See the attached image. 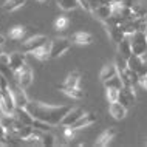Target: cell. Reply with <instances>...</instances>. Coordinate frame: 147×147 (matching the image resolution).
<instances>
[{"label":"cell","instance_id":"f6af8a7d","mask_svg":"<svg viewBox=\"0 0 147 147\" xmlns=\"http://www.w3.org/2000/svg\"><path fill=\"white\" fill-rule=\"evenodd\" d=\"M119 2H122V0H119Z\"/></svg>","mask_w":147,"mask_h":147},{"label":"cell","instance_id":"ac0fdd59","mask_svg":"<svg viewBox=\"0 0 147 147\" xmlns=\"http://www.w3.org/2000/svg\"><path fill=\"white\" fill-rule=\"evenodd\" d=\"M71 42L79 43V45H88V43L93 42V36L88 33H84V31H79V33L71 36Z\"/></svg>","mask_w":147,"mask_h":147},{"label":"cell","instance_id":"d6a6232c","mask_svg":"<svg viewBox=\"0 0 147 147\" xmlns=\"http://www.w3.org/2000/svg\"><path fill=\"white\" fill-rule=\"evenodd\" d=\"M6 135H8V130H6V127L0 122V146L5 142V140H6Z\"/></svg>","mask_w":147,"mask_h":147},{"label":"cell","instance_id":"f546056e","mask_svg":"<svg viewBox=\"0 0 147 147\" xmlns=\"http://www.w3.org/2000/svg\"><path fill=\"white\" fill-rule=\"evenodd\" d=\"M68 25H70V20H68V17H59L56 22H54V28L59 30V31H62V30H65V28H68Z\"/></svg>","mask_w":147,"mask_h":147},{"label":"cell","instance_id":"9c48e42d","mask_svg":"<svg viewBox=\"0 0 147 147\" xmlns=\"http://www.w3.org/2000/svg\"><path fill=\"white\" fill-rule=\"evenodd\" d=\"M25 63H26L25 51H22V53H11L9 54V67H11V70H13L14 73L20 70Z\"/></svg>","mask_w":147,"mask_h":147},{"label":"cell","instance_id":"8d00e7d4","mask_svg":"<svg viewBox=\"0 0 147 147\" xmlns=\"http://www.w3.org/2000/svg\"><path fill=\"white\" fill-rule=\"evenodd\" d=\"M0 63H6V65H9V54L2 53V56H0Z\"/></svg>","mask_w":147,"mask_h":147},{"label":"cell","instance_id":"4dcf8cb0","mask_svg":"<svg viewBox=\"0 0 147 147\" xmlns=\"http://www.w3.org/2000/svg\"><path fill=\"white\" fill-rule=\"evenodd\" d=\"M125 74H127V78H129V81H130V84H132V85L140 84V74H138V71H133V70L127 68Z\"/></svg>","mask_w":147,"mask_h":147},{"label":"cell","instance_id":"5b68a950","mask_svg":"<svg viewBox=\"0 0 147 147\" xmlns=\"http://www.w3.org/2000/svg\"><path fill=\"white\" fill-rule=\"evenodd\" d=\"M14 76H16V81L19 82V85L23 87V88H26V87H30L31 82H33V70H31L30 65L25 63L19 71H16Z\"/></svg>","mask_w":147,"mask_h":147},{"label":"cell","instance_id":"f1b7e54d","mask_svg":"<svg viewBox=\"0 0 147 147\" xmlns=\"http://www.w3.org/2000/svg\"><path fill=\"white\" fill-rule=\"evenodd\" d=\"M0 74H3L5 78H8V81H11V79H14V71L11 70L9 65H6V63H0Z\"/></svg>","mask_w":147,"mask_h":147},{"label":"cell","instance_id":"7402d4cb","mask_svg":"<svg viewBox=\"0 0 147 147\" xmlns=\"http://www.w3.org/2000/svg\"><path fill=\"white\" fill-rule=\"evenodd\" d=\"M39 144L45 146V147H51V146H56V136H54L51 132H43L42 133V138H40V142Z\"/></svg>","mask_w":147,"mask_h":147},{"label":"cell","instance_id":"30bf717a","mask_svg":"<svg viewBox=\"0 0 147 147\" xmlns=\"http://www.w3.org/2000/svg\"><path fill=\"white\" fill-rule=\"evenodd\" d=\"M82 115H84V110H82L81 107H76V109H71L70 112L67 113L65 116H63V119H62V122H61V124H62L63 127L73 125L74 122H76L78 119L82 116Z\"/></svg>","mask_w":147,"mask_h":147},{"label":"cell","instance_id":"52a82bcc","mask_svg":"<svg viewBox=\"0 0 147 147\" xmlns=\"http://www.w3.org/2000/svg\"><path fill=\"white\" fill-rule=\"evenodd\" d=\"M136 101V96H135V91H133V87H122L119 90V96H118V102H121L124 107L129 109L133 102Z\"/></svg>","mask_w":147,"mask_h":147},{"label":"cell","instance_id":"cb8c5ba5","mask_svg":"<svg viewBox=\"0 0 147 147\" xmlns=\"http://www.w3.org/2000/svg\"><path fill=\"white\" fill-rule=\"evenodd\" d=\"M57 3L63 11H71L79 6V0H57Z\"/></svg>","mask_w":147,"mask_h":147},{"label":"cell","instance_id":"7c38bea8","mask_svg":"<svg viewBox=\"0 0 147 147\" xmlns=\"http://www.w3.org/2000/svg\"><path fill=\"white\" fill-rule=\"evenodd\" d=\"M105 30H107V33H109L110 39L115 40L116 43H119L125 37V33L122 31L121 25H109V23H105Z\"/></svg>","mask_w":147,"mask_h":147},{"label":"cell","instance_id":"4fadbf2b","mask_svg":"<svg viewBox=\"0 0 147 147\" xmlns=\"http://www.w3.org/2000/svg\"><path fill=\"white\" fill-rule=\"evenodd\" d=\"M94 121H96V115L94 113H84L71 127H73L74 130H79V129H84V127L91 125Z\"/></svg>","mask_w":147,"mask_h":147},{"label":"cell","instance_id":"d590c367","mask_svg":"<svg viewBox=\"0 0 147 147\" xmlns=\"http://www.w3.org/2000/svg\"><path fill=\"white\" fill-rule=\"evenodd\" d=\"M138 74H140V78H141V76H146V74H147V62H144V63L141 65V68L138 70Z\"/></svg>","mask_w":147,"mask_h":147},{"label":"cell","instance_id":"b9f144b4","mask_svg":"<svg viewBox=\"0 0 147 147\" xmlns=\"http://www.w3.org/2000/svg\"><path fill=\"white\" fill-rule=\"evenodd\" d=\"M0 56H2V47H0Z\"/></svg>","mask_w":147,"mask_h":147},{"label":"cell","instance_id":"d4e9b609","mask_svg":"<svg viewBox=\"0 0 147 147\" xmlns=\"http://www.w3.org/2000/svg\"><path fill=\"white\" fill-rule=\"evenodd\" d=\"M104 85H105V88H109V87H113V88H119V90L124 87V85H122V81H121V76H119V73L116 74V76L110 78L109 81H105Z\"/></svg>","mask_w":147,"mask_h":147},{"label":"cell","instance_id":"ba28073f","mask_svg":"<svg viewBox=\"0 0 147 147\" xmlns=\"http://www.w3.org/2000/svg\"><path fill=\"white\" fill-rule=\"evenodd\" d=\"M93 17H96L98 20H101V22H105V20H109L110 17L113 16L112 13V6H110V3H101L99 6H96L93 9Z\"/></svg>","mask_w":147,"mask_h":147},{"label":"cell","instance_id":"ab89813d","mask_svg":"<svg viewBox=\"0 0 147 147\" xmlns=\"http://www.w3.org/2000/svg\"><path fill=\"white\" fill-rule=\"evenodd\" d=\"M3 43H5V36H3V34H0V47H2Z\"/></svg>","mask_w":147,"mask_h":147},{"label":"cell","instance_id":"6da1fadb","mask_svg":"<svg viewBox=\"0 0 147 147\" xmlns=\"http://www.w3.org/2000/svg\"><path fill=\"white\" fill-rule=\"evenodd\" d=\"M25 109L36 119L48 122L51 125H59L62 122L63 116L71 110V107H68V105H48V104H43V102L30 101Z\"/></svg>","mask_w":147,"mask_h":147},{"label":"cell","instance_id":"1f68e13d","mask_svg":"<svg viewBox=\"0 0 147 147\" xmlns=\"http://www.w3.org/2000/svg\"><path fill=\"white\" fill-rule=\"evenodd\" d=\"M118 96H119V88H113V87L107 88V99H109V102L118 101Z\"/></svg>","mask_w":147,"mask_h":147},{"label":"cell","instance_id":"277c9868","mask_svg":"<svg viewBox=\"0 0 147 147\" xmlns=\"http://www.w3.org/2000/svg\"><path fill=\"white\" fill-rule=\"evenodd\" d=\"M71 47V39L67 37H56L51 40V51H50V59H56L62 56L67 50Z\"/></svg>","mask_w":147,"mask_h":147},{"label":"cell","instance_id":"74e56055","mask_svg":"<svg viewBox=\"0 0 147 147\" xmlns=\"http://www.w3.org/2000/svg\"><path fill=\"white\" fill-rule=\"evenodd\" d=\"M88 3L91 5V8H93V9H94V8H96V6H99V5H101V3H102V0H88ZM91 13H93V11H91Z\"/></svg>","mask_w":147,"mask_h":147},{"label":"cell","instance_id":"44dd1931","mask_svg":"<svg viewBox=\"0 0 147 147\" xmlns=\"http://www.w3.org/2000/svg\"><path fill=\"white\" fill-rule=\"evenodd\" d=\"M127 63H129V68L133 71H138L141 68V65L144 63V59L142 56H138V54H132L129 59H127Z\"/></svg>","mask_w":147,"mask_h":147},{"label":"cell","instance_id":"836d02e7","mask_svg":"<svg viewBox=\"0 0 147 147\" xmlns=\"http://www.w3.org/2000/svg\"><path fill=\"white\" fill-rule=\"evenodd\" d=\"M122 5L129 6V8H135V6L141 5V0H122Z\"/></svg>","mask_w":147,"mask_h":147},{"label":"cell","instance_id":"603a6c76","mask_svg":"<svg viewBox=\"0 0 147 147\" xmlns=\"http://www.w3.org/2000/svg\"><path fill=\"white\" fill-rule=\"evenodd\" d=\"M25 2H26V0H6V2L3 3V9L11 13V11L19 9L22 5H25Z\"/></svg>","mask_w":147,"mask_h":147},{"label":"cell","instance_id":"7bdbcfd3","mask_svg":"<svg viewBox=\"0 0 147 147\" xmlns=\"http://www.w3.org/2000/svg\"><path fill=\"white\" fill-rule=\"evenodd\" d=\"M37 2H47V0H37Z\"/></svg>","mask_w":147,"mask_h":147},{"label":"cell","instance_id":"d6986e66","mask_svg":"<svg viewBox=\"0 0 147 147\" xmlns=\"http://www.w3.org/2000/svg\"><path fill=\"white\" fill-rule=\"evenodd\" d=\"M79 81H81V73L79 71H71L68 76H67L65 82L59 88H62V87H79Z\"/></svg>","mask_w":147,"mask_h":147},{"label":"cell","instance_id":"3957f363","mask_svg":"<svg viewBox=\"0 0 147 147\" xmlns=\"http://www.w3.org/2000/svg\"><path fill=\"white\" fill-rule=\"evenodd\" d=\"M9 90H11V93H13V96H14L16 107H22V109H25V107L28 105L30 99H28V96H26L23 87L19 85L17 81L14 82V79H11L9 81Z\"/></svg>","mask_w":147,"mask_h":147},{"label":"cell","instance_id":"e575fe53","mask_svg":"<svg viewBox=\"0 0 147 147\" xmlns=\"http://www.w3.org/2000/svg\"><path fill=\"white\" fill-rule=\"evenodd\" d=\"M79 6H82L87 13H90V14H91V11H93V8H91V5L88 3V0H79Z\"/></svg>","mask_w":147,"mask_h":147},{"label":"cell","instance_id":"8fae6325","mask_svg":"<svg viewBox=\"0 0 147 147\" xmlns=\"http://www.w3.org/2000/svg\"><path fill=\"white\" fill-rule=\"evenodd\" d=\"M116 133H118V130L115 129V127L107 129L105 132H102L101 135H99V138L96 140V142H94V146H98V147H105V146H109V142L112 141L115 136H116Z\"/></svg>","mask_w":147,"mask_h":147},{"label":"cell","instance_id":"9a60e30c","mask_svg":"<svg viewBox=\"0 0 147 147\" xmlns=\"http://www.w3.org/2000/svg\"><path fill=\"white\" fill-rule=\"evenodd\" d=\"M118 54H121V56L125 57V59H129L133 54L132 43H130V36H125V37L118 43Z\"/></svg>","mask_w":147,"mask_h":147},{"label":"cell","instance_id":"2e32d148","mask_svg":"<svg viewBox=\"0 0 147 147\" xmlns=\"http://www.w3.org/2000/svg\"><path fill=\"white\" fill-rule=\"evenodd\" d=\"M50 51H51V42L48 40L47 43H43L42 47L36 48V50H34L31 54H33L34 57H37L39 61L45 62V61H48V59H50Z\"/></svg>","mask_w":147,"mask_h":147},{"label":"cell","instance_id":"e0dca14e","mask_svg":"<svg viewBox=\"0 0 147 147\" xmlns=\"http://www.w3.org/2000/svg\"><path fill=\"white\" fill-rule=\"evenodd\" d=\"M118 73H119V71H118V68H116V65H115V63H107V65L102 67L101 73H99V78H101L102 82H105V81H109L110 78L116 76Z\"/></svg>","mask_w":147,"mask_h":147},{"label":"cell","instance_id":"ee69618b","mask_svg":"<svg viewBox=\"0 0 147 147\" xmlns=\"http://www.w3.org/2000/svg\"><path fill=\"white\" fill-rule=\"evenodd\" d=\"M146 37H147V30H146Z\"/></svg>","mask_w":147,"mask_h":147},{"label":"cell","instance_id":"60d3db41","mask_svg":"<svg viewBox=\"0 0 147 147\" xmlns=\"http://www.w3.org/2000/svg\"><path fill=\"white\" fill-rule=\"evenodd\" d=\"M5 115H6V113H5V110H3V109H2V105H0V119L5 116Z\"/></svg>","mask_w":147,"mask_h":147},{"label":"cell","instance_id":"83f0119b","mask_svg":"<svg viewBox=\"0 0 147 147\" xmlns=\"http://www.w3.org/2000/svg\"><path fill=\"white\" fill-rule=\"evenodd\" d=\"M115 65H116V68H118L119 73H121V71H125L127 68H129V63H127V59H125V57H122L121 54H118L116 59H115Z\"/></svg>","mask_w":147,"mask_h":147},{"label":"cell","instance_id":"ffe728a7","mask_svg":"<svg viewBox=\"0 0 147 147\" xmlns=\"http://www.w3.org/2000/svg\"><path fill=\"white\" fill-rule=\"evenodd\" d=\"M67 96L73 98V99H82L84 98V91H82L79 87H62L61 88Z\"/></svg>","mask_w":147,"mask_h":147},{"label":"cell","instance_id":"484cf974","mask_svg":"<svg viewBox=\"0 0 147 147\" xmlns=\"http://www.w3.org/2000/svg\"><path fill=\"white\" fill-rule=\"evenodd\" d=\"M33 127L37 130H42V132H51V129H53V125L48 124V122H43L40 119H36L34 118V122H33Z\"/></svg>","mask_w":147,"mask_h":147},{"label":"cell","instance_id":"8992f818","mask_svg":"<svg viewBox=\"0 0 147 147\" xmlns=\"http://www.w3.org/2000/svg\"><path fill=\"white\" fill-rule=\"evenodd\" d=\"M47 42H48V39H47L45 36H33V37L26 39V40L22 43V51H25V53H33L36 48L42 47L43 43H47Z\"/></svg>","mask_w":147,"mask_h":147},{"label":"cell","instance_id":"5bb4252c","mask_svg":"<svg viewBox=\"0 0 147 147\" xmlns=\"http://www.w3.org/2000/svg\"><path fill=\"white\" fill-rule=\"evenodd\" d=\"M109 112L115 119H122V118H125V115H127V107H124L121 102L115 101V102H110Z\"/></svg>","mask_w":147,"mask_h":147},{"label":"cell","instance_id":"f35d334b","mask_svg":"<svg viewBox=\"0 0 147 147\" xmlns=\"http://www.w3.org/2000/svg\"><path fill=\"white\" fill-rule=\"evenodd\" d=\"M140 84L147 90V74H146V76H141V78H140Z\"/></svg>","mask_w":147,"mask_h":147},{"label":"cell","instance_id":"4316f807","mask_svg":"<svg viewBox=\"0 0 147 147\" xmlns=\"http://www.w3.org/2000/svg\"><path fill=\"white\" fill-rule=\"evenodd\" d=\"M23 34H25V28H23V26H14V28H11V31H9V37L14 39V40H20L23 37Z\"/></svg>","mask_w":147,"mask_h":147},{"label":"cell","instance_id":"7a4b0ae2","mask_svg":"<svg viewBox=\"0 0 147 147\" xmlns=\"http://www.w3.org/2000/svg\"><path fill=\"white\" fill-rule=\"evenodd\" d=\"M130 43H132L133 54H138V56H146L147 54L146 31H135V33L130 36Z\"/></svg>","mask_w":147,"mask_h":147}]
</instances>
